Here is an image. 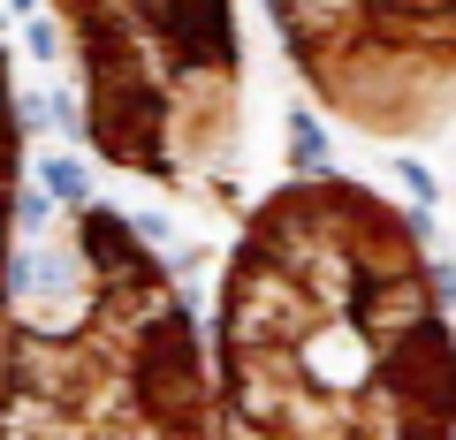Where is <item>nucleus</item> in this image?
Masks as SVG:
<instances>
[{"label":"nucleus","instance_id":"nucleus-1","mask_svg":"<svg viewBox=\"0 0 456 440\" xmlns=\"http://www.w3.org/2000/svg\"><path fill=\"white\" fill-rule=\"evenodd\" d=\"M213 440H456V326L411 212L350 175L251 205L213 304Z\"/></svg>","mask_w":456,"mask_h":440},{"label":"nucleus","instance_id":"nucleus-2","mask_svg":"<svg viewBox=\"0 0 456 440\" xmlns=\"http://www.w3.org/2000/svg\"><path fill=\"white\" fill-rule=\"evenodd\" d=\"M69 266L53 311L8 319L0 440H213V364L152 244L84 205Z\"/></svg>","mask_w":456,"mask_h":440},{"label":"nucleus","instance_id":"nucleus-3","mask_svg":"<svg viewBox=\"0 0 456 440\" xmlns=\"http://www.w3.org/2000/svg\"><path fill=\"white\" fill-rule=\"evenodd\" d=\"M107 167L206 212L244 175V31L236 0H53Z\"/></svg>","mask_w":456,"mask_h":440},{"label":"nucleus","instance_id":"nucleus-4","mask_svg":"<svg viewBox=\"0 0 456 440\" xmlns=\"http://www.w3.org/2000/svg\"><path fill=\"white\" fill-rule=\"evenodd\" d=\"M305 92L365 137L456 122V0H266Z\"/></svg>","mask_w":456,"mask_h":440},{"label":"nucleus","instance_id":"nucleus-5","mask_svg":"<svg viewBox=\"0 0 456 440\" xmlns=\"http://www.w3.org/2000/svg\"><path fill=\"white\" fill-rule=\"evenodd\" d=\"M16 175H23V122L16 92H8V61H0V342H8V266H16Z\"/></svg>","mask_w":456,"mask_h":440}]
</instances>
